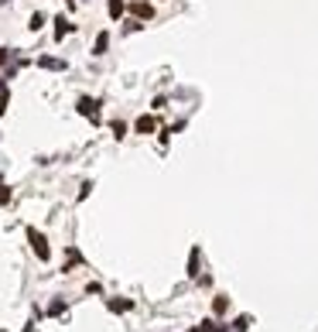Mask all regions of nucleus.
Listing matches in <instances>:
<instances>
[{
  "instance_id": "nucleus-2",
  "label": "nucleus",
  "mask_w": 318,
  "mask_h": 332,
  "mask_svg": "<svg viewBox=\"0 0 318 332\" xmlns=\"http://www.w3.org/2000/svg\"><path fill=\"white\" fill-rule=\"evenodd\" d=\"M130 14L137 21H147V18H154V7H150L147 0H133V4H130Z\"/></svg>"
},
{
  "instance_id": "nucleus-9",
  "label": "nucleus",
  "mask_w": 318,
  "mask_h": 332,
  "mask_svg": "<svg viewBox=\"0 0 318 332\" xmlns=\"http://www.w3.org/2000/svg\"><path fill=\"white\" fill-rule=\"evenodd\" d=\"M199 332H229L226 325H219V322H202V329Z\"/></svg>"
},
{
  "instance_id": "nucleus-5",
  "label": "nucleus",
  "mask_w": 318,
  "mask_h": 332,
  "mask_svg": "<svg viewBox=\"0 0 318 332\" xmlns=\"http://www.w3.org/2000/svg\"><path fill=\"white\" fill-rule=\"evenodd\" d=\"M69 31H72V24H69V18H55V38L62 41L65 35H69Z\"/></svg>"
},
{
  "instance_id": "nucleus-13",
  "label": "nucleus",
  "mask_w": 318,
  "mask_h": 332,
  "mask_svg": "<svg viewBox=\"0 0 318 332\" xmlns=\"http://www.w3.org/2000/svg\"><path fill=\"white\" fill-rule=\"evenodd\" d=\"M4 202H11V189H7V185H0V206H4Z\"/></svg>"
},
{
  "instance_id": "nucleus-12",
  "label": "nucleus",
  "mask_w": 318,
  "mask_h": 332,
  "mask_svg": "<svg viewBox=\"0 0 318 332\" xmlns=\"http://www.w3.org/2000/svg\"><path fill=\"white\" fill-rule=\"evenodd\" d=\"M212 308H216V312L223 315V312H226V308H229V301H226V298H216V305H212Z\"/></svg>"
},
{
  "instance_id": "nucleus-10",
  "label": "nucleus",
  "mask_w": 318,
  "mask_h": 332,
  "mask_svg": "<svg viewBox=\"0 0 318 332\" xmlns=\"http://www.w3.org/2000/svg\"><path fill=\"white\" fill-rule=\"evenodd\" d=\"M106 45H110V35H99V38H96V55H103Z\"/></svg>"
},
{
  "instance_id": "nucleus-3",
  "label": "nucleus",
  "mask_w": 318,
  "mask_h": 332,
  "mask_svg": "<svg viewBox=\"0 0 318 332\" xmlns=\"http://www.w3.org/2000/svg\"><path fill=\"white\" fill-rule=\"evenodd\" d=\"M96 106H99V103H96V99H89V96L79 99V113H82V117H89V120L99 117V110H96Z\"/></svg>"
},
{
  "instance_id": "nucleus-8",
  "label": "nucleus",
  "mask_w": 318,
  "mask_h": 332,
  "mask_svg": "<svg viewBox=\"0 0 318 332\" xmlns=\"http://www.w3.org/2000/svg\"><path fill=\"white\" fill-rule=\"evenodd\" d=\"M110 308H113V312H127V308H130V301H127V298H113Z\"/></svg>"
},
{
  "instance_id": "nucleus-11",
  "label": "nucleus",
  "mask_w": 318,
  "mask_h": 332,
  "mask_svg": "<svg viewBox=\"0 0 318 332\" xmlns=\"http://www.w3.org/2000/svg\"><path fill=\"white\" fill-rule=\"evenodd\" d=\"M7 103H11V96H7V89H0V113H7Z\"/></svg>"
},
{
  "instance_id": "nucleus-7",
  "label": "nucleus",
  "mask_w": 318,
  "mask_h": 332,
  "mask_svg": "<svg viewBox=\"0 0 318 332\" xmlns=\"http://www.w3.org/2000/svg\"><path fill=\"white\" fill-rule=\"evenodd\" d=\"M38 65H41V69H65L62 59H38Z\"/></svg>"
},
{
  "instance_id": "nucleus-14",
  "label": "nucleus",
  "mask_w": 318,
  "mask_h": 332,
  "mask_svg": "<svg viewBox=\"0 0 318 332\" xmlns=\"http://www.w3.org/2000/svg\"><path fill=\"white\" fill-rule=\"evenodd\" d=\"M41 24H45V18H41V14H35V18H31V31H38Z\"/></svg>"
},
{
  "instance_id": "nucleus-4",
  "label": "nucleus",
  "mask_w": 318,
  "mask_h": 332,
  "mask_svg": "<svg viewBox=\"0 0 318 332\" xmlns=\"http://www.w3.org/2000/svg\"><path fill=\"white\" fill-rule=\"evenodd\" d=\"M154 127H157V120L150 117V113L137 117V123H133V130H137V134H154Z\"/></svg>"
},
{
  "instance_id": "nucleus-1",
  "label": "nucleus",
  "mask_w": 318,
  "mask_h": 332,
  "mask_svg": "<svg viewBox=\"0 0 318 332\" xmlns=\"http://www.w3.org/2000/svg\"><path fill=\"white\" fill-rule=\"evenodd\" d=\"M28 240H31V250L38 254V260H48V257H52V250H48V240L38 233V230H28Z\"/></svg>"
},
{
  "instance_id": "nucleus-6",
  "label": "nucleus",
  "mask_w": 318,
  "mask_h": 332,
  "mask_svg": "<svg viewBox=\"0 0 318 332\" xmlns=\"http://www.w3.org/2000/svg\"><path fill=\"white\" fill-rule=\"evenodd\" d=\"M106 11H110V18H123L127 4H123V0H110V4H106Z\"/></svg>"
}]
</instances>
